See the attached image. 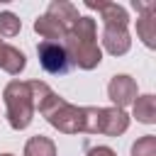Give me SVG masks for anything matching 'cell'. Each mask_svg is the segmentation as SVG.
<instances>
[{"instance_id":"obj_13","label":"cell","mask_w":156,"mask_h":156,"mask_svg":"<svg viewBox=\"0 0 156 156\" xmlns=\"http://www.w3.org/2000/svg\"><path fill=\"white\" fill-rule=\"evenodd\" d=\"M134 117L144 124H151L156 119V98L154 95H141L134 100Z\"/></svg>"},{"instance_id":"obj_11","label":"cell","mask_w":156,"mask_h":156,"mask_svg":"<svg viewBox=\"0 0 156 156\" xmlns=\"http://www.w3.org/2000/svg\"><path fill=\"white\" fill-rule=\"evenodd\" d=\"M46 15H49V17H54L56 22H61L66 29H71V27L76 24V20L80 17V15H78V10H76L71 2H63V0H54V2L46 7Z\"/></svg>"},{"instance_id":"obj_5","label":"cell","mask_w":156,"mask_h":156,"mask_svg":"<svg viewBox=\"0 0 156 156\" xmlns=\"http://www.w3.org/2000/svg\"><path fill=\"white\" fill-rule=\"evenodd\" d=\"M107 95H110V100L122 110L124 105H129V102L136 100V80L129 78V76H124V73L112 76V80H110V85H107Z\"/></svg>"},{"instance_id":"obj_6","label":"cell","mask_w":156,"mask_h":156,"mask_svg":"<svg viewBox=\"0 0 156 156\" xmlns=\"http://www.w3.org/2000/svg\"><path fill=\"white\" fill-rule=\"evenodd\" d=\"M85 7L98 10L105 27H127V24H129L127 10H124L122 5H117V2H95V0H85Z\"/></svg>"},{"instance_id":"obj_10","label":"cell","mask_w":156,"mask_h":156,"mask_svg":"<svg viewBox=\"0 0 156 156\" xmlns=\"http://www.w3.org/2000/svg\"><path fill=\"white\" fill-rule=\"evenodd\" d=\"M34 32L39 34V37H44V41H56V44H63V39H66V27L61 24V22H56L54 17H49L46 12L44 15H39L37 17V22H34Z\"/></svg>"},{"instance_id":"obj_12","label":"cell","mask_w":156,"mask_h":156,"mask_svg":"<svg viewBox=\"0 0 156 156\" xmlns=\"http://www.w3.org/2000/svg\"><path fill=\"white\" fill-rule=\"evenodd\" d=\"M27 66V58L20 49H15L12 44H5L2 46V56H0V68L10 76H17L22 68Z\"/></svg>"},{"instance_id":"obj_19","label":"cell","mask_w":156,"mask_h":156,"mask_svg":"<svg viewBox=\"0 0 156 156\" xmlns=\"http://www.w3.org/2000/svg\"><path fill=\"white\" fill-rule=\"evenodd\" d=\"M0 156H12V154H0Z\"/></svg>"},{"instance_id":"obj_8","label":"cell","mask_w":156,"mask_h":156,"mask_svg":"<svg viewBox=\"0 0 156 156\" xmlns=\"http://www.w3.org/2000/svg\"><path fill=\"white\" fill-rule=\"evenodd\" d=\"M102 46H105V51L112 54V56L127 54L129 46H132V39H129L127 27H105V29H102Z\"/></svg>"},{"instance_id":"obj_1","label":"cell","mask_w":156,"mask_h":156,"mask_svg":"<svg viewBox=\"0 0 156 156\" xmlns=\"http://www.w3.org/2000/svg\"><path fill=\"white\" fill-rule=\"evenodd\" d=\"M63 49L68 56L71 66H78L83 71H90L95 66H100L102 61V51L98 46V27L93 17H78L76 24L66 32L63 39Z\"/></svg>"},{"instance_id":"obj_14","label":"cell","mask_w":156,"mask_h":156,"mask_svg":"<svg viewBox=\"0 0 156 156\" xmlns=\"http://www.w3.org/2000/svg\"><path fill=\"white\" fill-rule=\"evenodd\" d=\"M24 156H56V146L49 136L37 134L24 144Z\"/></svg>"},{"instance_id":"obj_4","label":"cell","mask_w":156,"mask_h":156,"mask_svg":"<svg viewBox=\"0 0 156 156\" xmlns=\"http://www.w3.org/2000/svg\"><path fill=\"white\" fill-rule=\"evenodd\" d=\"M37 56H39L41 68H44L46 73H51V76H63V73H68V68H71L63 44H56V41H39Z\"/></svg>"},{"instance_id":"obj_17","label":"cell","mask_w":156,"mask_h":156,"mask_svg":"<svg viewBox=\"0 0 156 156\" xmlns=\"http://www.w3.org/2000/svg\"><path fill=\"white\" fill-rule=\"evenodd\" d=\"M85 156H115V151L107 149V146H95V149H88Z\"/></svg>"},{"instance_id":"obj_18","label":"cell","mask_w":156,"mask_h":156,"mask_svg":"<svg viewBox=\"0 0 156 156\" xmlns=\"http://www.w3.org/2000/svg\"><path fill=\"white\" fill-rule=\"evenodd\" d=\"M2 46H5V41H0V56H2Z\"/></svg>"},{"instance_id":"obj_16","label":"cell","mask_w":156,"mask_h":156,"mask_svg":"<svg viewBox=\"0 0 156 156\" xmlns=\"http://www.w3.org/2000/svg\"><path fill=\"white\" fill-rule=\"evenodd\" d=\"M132 156H156V136L146 134L132 146Z\"/></svg>"},{"instance_id":"obj_3","label":"cell","mask_w":156,"mask_h":156,"mask_svg":"<svg viewBox=\"0 0 156 156\" xmlns=\"http://www.w3.org/2000/svg\"><path fill=\"white\" fill-rule=\"evenodd\" d=\"M39 112L46 117V122L51 127H56L58 132L63 134H76V132H83V107H76L71 102H66L61 95H51L41 107Z\"/></svg>"},{"instance_id":"obj_7","label":"cell","mask_w":156,"mask_h":156,"mask_svg":"<svg viewBox=\"0 0 156 156\" xmlns=\"http://www.w3.org/2000/svg\"><path fill=\"white\" fill-rule=\"evenodd\" d=\"M129 127V117L124 110L119 107H100V134L107 136H117L122 132H127Z\"/></svg>"},{"instance_id":"obj_9","label":"cell","mask_w":156,"mask_h":156,"mask_svg":"<svg viewBox=\"0 0 156 156\" xmlns=\"http://www.w3.org/2000/svg\"><path fill=\"white\" fill-rule=\"evenodd\" d=\"M136 34L141 37V41L149 49L156 46V5L154 2L146 10L139 12V17H136Z\"/></svg>"},{"instance_id":"obj_15","label":"cell","mask_w":156,"mask_h":156,"mask_svg":"<svg viewBox=\"0 0 156 156\" xmlns=\"http://www.w3.org/2000/svg\"><path fill=\"white\" fill-rule=\"evenodd\" d=\"M20 29H22V22L15 12H0V37L10 39V37L20 34Z\"/></svg>"},{"instance_id":"obj_2","label":"cell","mask_w":156,"mask_h":156,"mask_svg":"<svg viewBox=\"0 0 156 156\" xmlns=\"http://www.w3.org/2000/svg\"><path fill=\"white\" fill-rule=\"evenodd\" d=\"M5 107H7V122L12 129H27L34 117V100L29 90V80H10L5 85Z\"/></svg>"}]
</instances>
